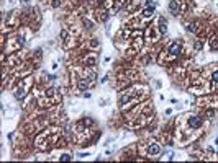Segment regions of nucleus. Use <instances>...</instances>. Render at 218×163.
Wrapping results in <instances>:
<instances>
[{
    "mask_svg": "<svg viewBox=\"0 0 218 163\" xmlns=\"http://www.w3.org/2000/svg\"><path fill=\"white\" fill-rule=\"evenodd\" d=\"M169 52L172 56H177L179 52H181V46H179V42H172V44L169 46Z\"/></svg>",
    "mask_w": 218,
    "mask_h": 163,
    "instance_id": "f257e3e1",
    "label": "nucleus"
},
{
    "mask_svg": "<svg viewBox=\"0 0 218 163\" xmlns=\"http://www.w3.org/2000/svg\"><path fill=\"white\" fill-rule=\"evenodd\" d=\"M179 0H172V2L169 3V8H170V12H172V15H177V10H179Z\"/></svg>",
    "mask_w": 218,
    "mask_h": 163,
    "instance_id": "f03ea898",
    "label": "nucleus"
},
{
    "mask_svg": "<svg viewBox=\"0 0 218 163\" xmlns=\"http://www.w3.org/2000/svg\"><path fill=\"white\" fill-rule=\"evenodd\" d=\"M213 82L218 85V72H215V74H213Z\"/></svg>",
    "mask_w": 218,
    "mask_h": 163,
    "instance_id": "7ed1b4c3",
    "label": "nucleus"
}]
</instances>
